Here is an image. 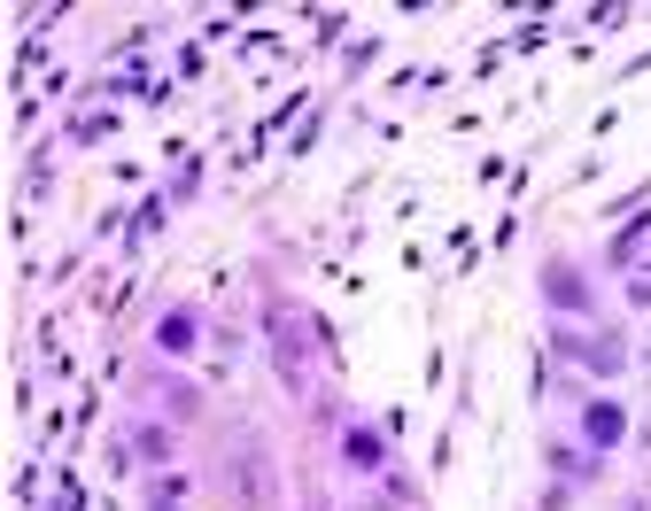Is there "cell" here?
<instances>
[{"instance_id": "obj_3", "label": "cell", "mask_w": 651, "mask_h": 511, "mask_svg": "<svg viewBox=\"0 0 651 511\" xmlns=\"http://www.w3.org/2000/svg\"><path fill=\"white\" fill-rule=\"evenodd\" d=\"M194 333H202L194 310H171V318L155 325V349H163V357H187V349H194Z\"/></svg>"}, {"instance_id": "obj_4", "label": "cell", "mask_w": 651, "mask_h": 511, "mask_svg": "<svg viewBox=\"0 0 651 511\" xmlns=\"http://www.w3.org/2000/svg\"><path fill=\"white\" fill-rule=\"evenodd\" d=\"M620 426H628V418H620V403H590V411H582V435H590L597 450H613V442H620Z\"/></svg>"}, {"instance_id": "obj_1", "label": "cell", "mask_w": 651, "mask_h": 511, "mask_svg": "<svg viewBox=\"0 0 651 511\" xmlns=\"http://www.w3.org/2000/svg\"><path fill=\"white\" fill-rule=\"evenodd\" d=\"M233 496L249 503V511H264V503H272V465H264V442H240V457H233Z\"/></svg>"}, {"instance_id": "obj_2", "label": "cell", "mask_w": 651, "mask_h": 511, "mask_svg": "<svg viewBox=\"0 0 651 511\" xmlns=\"http://www.w3.org/2000/svg\"><path fill=\"white\" fill-rule=\"evenodd\" d=\"M566 357H582V365H597V372H620L628 365V349L613 333H597V341H582V333H566Z\"/></svg>"}, {"instance_id": "obj_6", "label": "cell", "mask_w": 651, "mask_h": 511, "mask_svg": "<svg viewBox=\"0 0 651 511\" xmlns=\"http://www.w3.org/2000/svg\"><path fill=\"white\" fill-rule=\"evenodd\" d=\"M551 302H558V310H590V287H582L575 272L558 264V272H551Z\"/></svg>"}, {"instance_id": "obj_5", "label": "cell", "mask_w": 651, "mask_h": 511, "mask_svg": "<svg viewBox=\"0 0 651 511\" xmlns=\"http://www.w3.org/2000/svg\"><path fill=\"white\" fill-rule=\"evenodd\" d=\"M342 450H350L357 473H380V465H388V442L372 435V426H350V442H342Z\"/></svg>"}]
</instances>
